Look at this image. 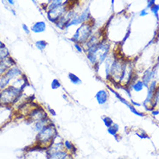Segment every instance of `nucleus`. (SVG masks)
I'll return each instance as SVG.
<instances>
[{
    "mask_svg": "<svg viewBox=\"0 0 159 159\" xmlns=\"http://www.w3.org/2000/svg\"><path fill=\"white\" fill-rule=\"evenodd\" d=\"M94 26V22H93V18L91 20H89L88 22H84L82 24H81L74 34L73 35L70 41L74 43H78L80 44L86 43L88 41V39L90 38V36L93 35V29Z\"/></svg>",
    "mask_w": 159,
    "mask_h": 159,
    "instance_id": "1",
    "label": "nucleus"
},
{
    "mask_svg": "<svg viewBox=\"0 0 159 159\" xmlns=\"http://www.w3.org/2000/svg\"><path fill=\"white\" fill-rule=\"evenodd\" d=\"M23 89L13 85H10L7 88L0 91V105H11L17 102L22 93Z\"/></svg>",
    "mask_w": 159,
    "mask_h": 159,
    "instance_id": "2",
    "label": "nucleus"
},
{
    "mask_svg": "<svg viewBox=\"0 0 159 159\" xmlns=\"http://www.w3.org/2000/svg\"><path fill=\"white\" fill-rule=\"evenodd\" d=\"M57 137V131L55 126L50 123L37 133L36 143L39 146L48 148L53 143L55 137Z\"/></svg>",
    "mask_w": 159,
    "mask_h": 159,
    "instance_id": "3",
    "label": "nucleus"
},
{
    "mask_svg": "<svg viewBox=\"0 0 159 159\" xmlns=\"http://www.w3.org/2000/svg\"><path fill=\"white\" fill-rule=\"evenodd\" d=\"M70 9H71V7L69 6V3L56 6L55 8L50 9L49 11H46L47 12V17H48V19L50 20V22L55 23L63 15H65Z\"/></svg>",
    "mask_w": 159,
    "mask_h": 159,
    "instance_id": "4",
    "label": "nucleus"
},
{
    "mask_svg": "<svg viewBox=\"0 0 159 159\" xmlns=\"http://www.w3.org/2000/svg\"><path fill=\"white\" fill-rule=\"evenodd\" d=\"M47 117H48V113L46 112V111L43 107L38 106V107H36L33 110H31V112L29 113V120L35 123L36 121L43 119Z\"/></svg>",
    "mask_w": 159,
    "mask_h": 159,
    "instance_id": "5",
    "label": "nucleus"
},
{
    "mask_svg": "<svg viewBox=\"0 0 159 159\" xmlns=\"http://www.w3.org/2000/svg\"><path fill=\"white\" fill-rule=\"evenodd\" d=\"M148 92H147V95H146V98L144 99V101L143 102V106H145L147 109H148L149 104L152 105V101H153V98L155 93L157 90V81H152L149 84L148 88ZM149 110V109H148Z\"/></svg>",
    "mask_w": 159,
    "mask_h": 159,
    "instance_id": "6",
    "label": "nucleus"
},
{
    "mask_svg": "<svg viewBox=\"0 0 159 159\" xmlns=\"http://www.w3.org/2000/svg\"><path fill=\"white\" fill-rule=\"evenodd\" d=\"M108 88H109V90L111 91V92H112V93H113V94H114V95L116 96V98L119 99L121 103H123V104L126 105V106H127V107L130 109V111L132 112V113H134V114H136V115L139 116V117H144V114H143V112H138V111H137V110L134 107V105H132L131 103H129V102H128V100H126V99H124V98H123V97H122V96H121L120 94L118 93V92L114 91L112 88H111L110 87H108Z\"/></svg>",
    "mask_w": 159,
    "mask_h": 159,
    "instance_id": "7",
    "label": "nucleus"
},
{
    "mask_svg": "<svg viewBox=\"0 0 159 159\" xmlns=\"http://www.w3.org/2000/svg\"><path fill=\"white\" fill-rule=\"evenodd\" d=\"M47 159H72L70 154L67 153V151L64 150H48V158Z\"/></svg>",
    "mask_w": 159,
    "mask_h": 159,
    "instance_id": "8",
    "label": "nucleus"
},
{
    "mask_svg": "<svg viewBox=\"0 0 159 159\" xmlns=\"http://www.w3.org/2000/svg\"><path fill=\"white\" fill-rule=\"evenodd\" d=\"M13 66H16V61L13 60L11 56L5 60H0V77L3 76L6 71Z\"/></svg>",
    "mask_w": 159,
    "mask_h": 159,
    "instance_id": "9",
    "label": "nucleus"
},
{
    "mask_svg": "<svg viewBox=\"0 0 159 159\" xmlns=\"http://www.w3.org/2000/svg\"><path fill=\"white\" fill-rule=\"evenodd\" d=\"M5 75L7 76L11 81L14 80V79H17L19 77L23 76V73L22 72V70L18 67L17 66H13L10 67L6 73L5 74Z\"/></svg>",
    "mask_w": 159,
    "mask_h": 159,
    "instance_id": "10",
    "label": "nucleus"
},
{
    "mask_svg": "<svg viewBox=\"0 0 159 159\" xmlns=\"http://www.w3.org/2000/svg\"><path fill=\"white\" fill-rule=\"evenodd\" d=\"M95 99L97 100L98 104L100 105H105L107 103L108 99H109V93L105 89H101L96 93Z\"/></svg>",
    "mask_w": 159,
    "mask_h": 159,
    "instance_id": "11",
    "label": "nucleus"
},
{
    "mask_svg": "<svg viewBox=\"0 0 159 159\" xmlns=\"http://www.w3.org/2000/svg\"><path fill=\"white\" fill-rule=\"evenodd\" d=\"M47 29L46 22L43 21H38V22H34L32 26L30 28V31L35 34L43 33Z\"/></svg>",
    "mask_w": 159,
    "mask_h": 159,
    "instance_id": "12",
    "label": "nucleus"
},
{
    "mask_svg": "<svg viewBox=\"0 0 159 159\" xmlns=\"http://www.w3.org/2000/svg\"><path fill=\"white\" fill-rule=\"evenodd\" d=\"M157 70L153 68V69H147L146 71L143 73L142 77V81L144 83L145 87L148 88L149 84L151 82V80L155 77Z\"/></svg>",
    "mask_w": 159,
    "mask_h": 159,
    "instance_id": "13",
    "label": "nucleus"
},
{
    "mask_svg": "<svg viewBox=\"0 0 159 159\" xmlns=\"http://www.w3.org/2000/svg\"><path fill=\"white\" fill-rule=\"evenodd\" d=\"M50 123H51V121H50V119H49V117L45 118V119H41V120L36 121V122H35L34 130L38 133L39 132H41V131L43 129L45 126H48V125L50 124Z\"/></svg>",
    "mask_w": 159,
    "mask_h": 159,
    "instance_id": "14",
    "label": "nucleus"
},
{
    "mask_svg": "<svg viewBox=\"0 0 159 159\" xmlns=\"http://www.w3.org/2000/svg\"><path fill=\"white\" fill-rule=\"evenodd\" d=\"M144 88H146V87H145L144 83L142 81V80H137L135 82L132 83V84H131V87H130V88L133 89V90H134L135 92H137V93L143 91V89Z\"/></svg>",
    "mask_w": 159,
    "mask_h": 159,
    "instance_id": "15",
    "label": "nucleus"
},
{
    "mask_svg": "<svg viewBox=\"0 0 159 159\" xmlns=\"http://www.w3.org/2000/svg\"><path fill=\"white\" fill-rule=\"evenodd\" d=\"M119 131V126L118 124H116V123H113L112 126H110L109 128H107V132L109 133L110 135H112V136H113V137H115L117 141L119 140V138L117 137Z\"/></svg>",
    "mask_w": 159,
    "mask_h": 159,
    "instance_id": "16",
    "label": "nucleus"
},
{
    "mask_svg": "<svg viewBox=\"0 0 159 159\" xmlns=\"http://www.w3.org/2000/svg\"><path fill=\"white\" fill-rule=\"evenodd\" d=\"M67 78L73 85H81L82 83V81L80 79V77L77 76L76 74L74 73H68Z\"/></svg>",
    "mask_w": 159,
    "mask_h": 159,
    "instance_id": "17",
    "label": "nucleus"
},
{
    "mask_svg": "<svg viewBox=\"0 0 159 159\" xmlns=\"http://www.w3.org/2000/svg\"><path fill=\"white\" fill-rule=\"evenodd\" d=\"M11 56V53L5 45L0 48V60H5Z\"/></svg>",
    "mask_w": 159,
    "mask_h": 159,
    "instance_id": "18",
    "label": "nucleus"
},
{
    "mask_svg": "<svg viewBox=\"0 0 159 159\" xmlns=\"http://www.w3.org/2000/svg\"><path fill=\"white\" fill-rule=\"evenodd\" d=\"M63 147L66 151H70L71 153H74V151L76 150V148L74 146V144L68 140L63 141Z\"/></svg>",
    "mask_w": 159,
    "mask_h": 159,
    "instance_id": "19",
    "label": "nucleus"
},
{
    "mask_svg": "<svg viewBox=\"0 0 159 159\" xmlns=\"http://www.w3.org/2000/svg\"><path fill=\"white\" fill-rule=\"evenodd\" d=\"M11 80L5 76V74L2 77H0V90L4 89V88H7L8 86H10V83H11Z\"/></svg>",
    "mask_w": 159,
    "mask_h": 159,
    "instance_id": "20",
    "label": "nucleus"
},
{
    "mask_svg": "<svg viewBox=\"0 0 159 159\" xmlns=\"http://www.w3.org/2000/svg\"><path fill=\"white\" fill-rule=\"evenodd\" d=\"M35 46L40 51H43L47 48L48 43L45 40H38V41H36L35 42Z\"/></svg>",
    "mask_w": 159,
    "mask_h": 159,
    "instance_id": "21",
    "label": "nucleus"
},
{
    "mask_svg": "<svg viewBox=\"0 0 159 159\" xmlns=\"http://www.w3.org/2000/svg\"><path fill=\"white\" fill-rule=\"evenodd\" d=\"M102 121L104 123V125L105 126V127L109 128L110 126H112L113 125V120L112 119V118H110L108 116H103L102 117Z\"/></svg>",
    "mask_w": 159,
    "mask_h": 159,
    "instance_id": "22",
    "label": "nucleus"
},
{
    "mask_svg": "<svg viewBox=\"0 0 159 159\" xmlns=\"http://www.w3.org/2000/svg\"><path fill=\"white\" fill-rule=\"evenodd\" d=\"M156 106H159V89L157 90V92H156L155 95H154L153 101H152V105H151L152 109L155 108Z\"/></svg>",
    "mask_w": 159,
    "mask_h": 159,
    "instance_id": "23",
    "label": "nucleus"
},
{
    "mask_svg": "<svg viewBox=\"0 0 159 159\" xmlns=\"http://www.w3.org/2000/svg\"><path fill=\"white\" fill-rule=\"evenodd\" d=\"M50 86H51V88L53 90H56V89H59L61 87V83L58 79H54V80H52V82H51Z\"/></svg>",
    "mask_w": 159,
    "mask_h": 159,
    "instance_id": "24",
    "label": "nucleus"
},
{
    "mask_svg": "<svg viewBox=\"0 0 159 159\" xmlns=\"http://www.w3.org/2000/svg\"><path fill=\"white\" fill-rule=\"evenodd\" d=\"M150 11L153 13L154 15L156 16V17L158 19L159 18V16H158V12H159V5H157V4H155V5H153L151 6L150 8Z\"/></svg>",
    "mask_w": 159,
    "mask_h": 159,
    "instance_id": "25",
    "label": "nucleus"
},
{
    "mask_svg": "<svg viewBox=\"0 0 159 159\" xmlns=\"http://www.w3.org/2000/svg\"><path fill=\"white\" fill-rule=\"evenodd\" d=\"M74 48L75 49V50H76L78 53H83L84 52V48H83L82 44L74 43Z\"/></svg>",
    "mask_w": 159,
    "mask_h": 159,
    "instance_id": "26",
    "label": "nucleus"
},
{
    "mask_svg": "<svg viewBox=\"0 0 159 159\" xmlns=\"http://www.w3.org/2000/svg\"><path fill=\"white\" fill-rule=\"evenodd\" d=\"M22 29L24 30V32L27 34V35H29V34L30 33V29H29V27H28L25 23H22Z\"/></svg>",
    "mask_w": 159,
    "mask_h": 159,
    "instance_id": "27",
    "label": "nucleus"
},
{
    "mask_svg": "<svg viewBox=\"0 0 159 159\" xmlns=\"http://www.w3.org/2000/svg\"><path fill=\"white\" fill-rule=\"evenodd\" d=\"M147 15H148V11H146V9L141 11H140V13H139V16H140V17H145V16H147Z\"/></svg>",
    "mask_w": 159,
    "mask_h": 159,
    "instance_id": "28",
    "label": "nucleus"
},
{
    "mask_svg": "<svg viewBox=\"0 0 159 159\" xmlns=\"http://www.w3.org/2000/svg\"><path fill=\"white\" fill-rule=\"evenodd\" d=\"M155 2H156V0H148L147 1V8H150L153 5H155Z\"/></svg>",
    "mask_w": 159,
    "mask_h": 159,
    "instance_id": "29",
    "label": "nucleus"
},
{
    "mask_svg": "<svg viewBox=\"0 0 159 159\" xmlns=\"http://www.w3.org/2000/svg\"><path fill=\"white\" fill-rule=\"evenodd\" d=\"M6 2H7V4L10 5L11 6L15 5V0H6Z\"/></svg>",
    "mask_w": 159,
    "mask_h": 159,
    "instance_id": "30",
    "label": "nucleus"
},
{
    "mask_svg": "<svg viewBox=\"0 0 159 159\" xmlns=\"http://www.w3.org/2000/svg\"><path fill=\"white\" fill-rule=\"evenodd\" d=\"M48 109H49V112H50V113L52 116H55L56 115V112H55V110L54 109H51L50 107H48Z\"/></svg>",
    "mask_w": 159,
    "mask_h": 159,
    "instance_id": "31",
    "label": "nucleus"
},
{
    "mask_svg": "<svg viewBox=\"0 0 159 159\" xmlns=\"http://www.w3.org/2000/svg\"><path fill=\"white\" fill-rule=\"evenodd\" d=\"M151 113H152V115H154V116L158 115V114H159V110H153V111L151 112Z\"/></svg>",
    "mask_w": 159,
    "mask_h": 159,
    "instance_id": "32",
    "label": "nucleus"
},
{
    "mask_svg": "<svg viewBox=\"0 0 159 159\" xmlns=\"http://www.w3.org/2000/svg\"><path fill=\"white\" fill-rule=\"evenodd\" d=\"M131 103H132V105H137V106H138V105H141V104H139V103H137V102H134V101H131Z\"/></svg>",
    "mask_w": 159,
    "mask_h": 159,
    "instance_id": "33",
    "label": "nucleus"
},
{
    "mask_svg": "<svg viewBox=\"0 0 159 159\" xmlns=\"http://www.w3.org/2000/svg\"><path fill=\"white\" fill-rule=\"evenodd\" d=\"M4 45H5V44L3 43H2V42H1V41H0V48H1V47H3V46H4Z\"/></svg>",
    "mask_w": 159,
    "mask_h": 159,
    "instance_id": "34",
    "label": "nucleus"
},
{
    "mask_svg": "<svg viewBox=\"0 0 159 159\" xmlns=\"http://www.w3.org/2000/svg\"><path fill=\"white\" fill-rule=\"evenodd\" d=\"M62 97H63V99H67V96H66V95H64V94H63V95H62Z\"/></svg>",
    "mask_w": 159,
    "mask_h": 159,
    "instance_id": "35",
    "label": "nucleus"
},
{
    "mask_svg": "<svg viewBox=\"0 0 159 159\" xmlns=\"http://www.w3.org/2000/svg\"><path fill=\"white\" fill-rule=\"evenodd\" d=\"M31 1L33 2L34 4H36V0H31Z\"/></svg>",
    "mask_w": 159,
    "mask_h": 159,
    "instance_id": "36",
    "label": "nucleus"
},
{
    "mask_svg": "<svg viewBox=\"0 0 159 159\" xmlns=\"http://www.w3.org/2000/svg\"><path fill=\"white\" fill-rule=\"evenodd\" d=\"M47 2H48V4H49V3L50 2V0H47Z\"/></svg>",
    "mask_w": 159,
    "mask_h": 159,
    "instance_id": "37",
    "label": "nucleus"
},
{
    "mask_svg": "<svg viewBox=\"0 0 159 159\" xmlns=\"http://www.w3.org/2000/svg\"><path fill=\"white\" fill-rule=\"evenodd\" d=\"M119 159H125V158H119Z\"/></svg>",
    "mask_w": 159,
    "mask_h": 159,
    "instance_id": "38",
    "label": "nucleus"
}]
</instances>
